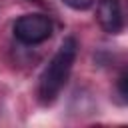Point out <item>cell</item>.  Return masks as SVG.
<instances>
[{"instance_id": "cell-2", "label": "cell", "mask_w": 128, "mask_h": 128, "mask_svg": "<svg viewBox=\"0 0 128 128\" xmlns=\"http://www.w3.org/2000/svg\"><path fill=\"white\" fill-rule=\"evenodd\" d=\"M14 36L22 44H42L52 36V20L46 14H24L14 22Z\"/></svg>"}, {"instance_id": "cell-1", "label": "cell", "mask_w": 128, "mask_h": 128, "mask_svg": "<svg viewBox=\"0 0 128 128\" xmlns=\"http://www.w3.org/2000/svg\"><path fill=\"white\" fill-rule=\"evenodd\" d=\"M76 54H78V42L76 38L72 36H66L62 40V44L58 46L56 54L52 56V60L48 62V66L44 68L42 76H40V82H38V98L42 104H52L60 90L64 88L70 72H72V66H74V60H76Z\"/></svg>"}, {"instance_id": "cell-3", "label": "cell", "mask_w": 128, "mask_h": 128, "mask_svg": "<svg viewBox=\"0 0 128 128\" xmlns=\"http://www.w3.org/2000/svg\"><path fill=\"white\" fill-rule=\"evenodd\" d=\"M96 18H98V24L102 26V30L108 34H118L124 26L122 8H120L118 0H100L98 8H96Z\"/></svg>"}, {"instance_id": "cell-5", "label": "cell", "mask_w": 128, "mask_h": 128, "mask_svg": "<svg viewBox=\"0 0 128 128\" xmlns=\"http://www.w3.org/2000/svg\"><path fill=\"white\" fill-rule=\"evenodd\" d=\"M66 6H70L72 10H86L94 4V0H62Z\"/></svg>"}, {"instance_id": "cell-4", "label": "cell", "mask_w": 128, "mask_h": 128, "mask_svg": "<svg viewBox=\"0 0 128 128\" xmlns=\"http://www.w3.org/2000/svg\"><path fill=\"white\" fill-rule=\"evenodd\" d=\"M116 94H118V98L124 104H128V70L118 76V80H116Z\"/></svg>"}]
</instances>
